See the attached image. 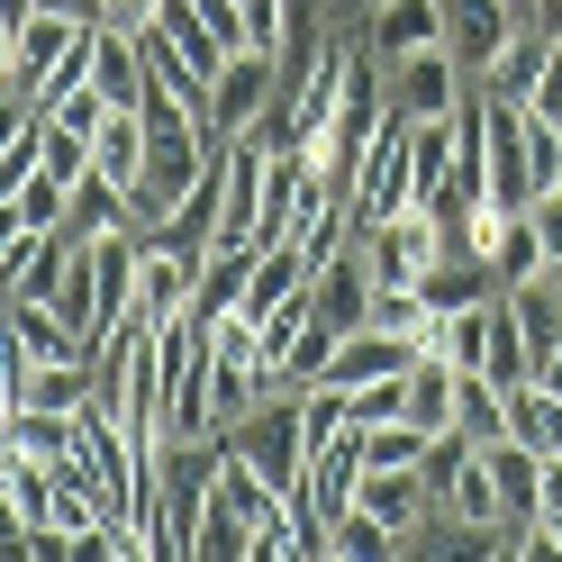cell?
<instances>
[{"label": "cell", "instance_id": "obj_9", "mask_svg": "<svg viewBox=\"0 0 562 562\" xmlns=\"http://www.w3.org/2000/svg\"><path fill=\"white\" fill-rule=\"evenodd\" d=\"M0 227H10V236H64V227H74V182L27 172L19 191H0Z\"/></svg>", "mask_w": 562, "mask_h": 562}, {"label": "cell", "instance_id": "obj_3", "mask_svg": "<svg viewBox=\"0 0 562 562\" xmlns=\"http://www.w3.org/2000/svg\"><path fill=\"white\" fill-rule=\"evenodd\" d=\"M463 91H472V74L453 64V46H417V55L391 64V119H400V127L453 119V110H463Z\"/></svg>", "mask_w": 562, "mask_h": 562}, {"label": "cell", "instance_id": "obj_10", "mask_svg": "<svg viewBox=\"0 0 562 562\" xmlns=\"http://www.w3.org/2000/svg\"><path fill=\"white\" fill-rule=\"evenodd\" d=\"M64 263H74V227H64V236H10V245H0V272H10V300H55Z\"/></svg>", "mask_w": 562, "mask_h": 562}, {"label": "cell", "instance_id": "obj_16", "mask_svg": "<svg viewBox=\"0 0 562 562\" xmlns=\"http://www.w3.org/2000/svg\"><path fill=\"white\" fill-rule=\"evenodd\" d=\"M191 562H255V526H245L227 499H209V517H200V553Z\"/></svg>", "mask_w": 562, "mask_h": 562}, {"label": "cell", "instance_id": "obj_22", "mask_svg": "<svg viewBox=\"0 0 562 562\" xmlns=\"http://www.w3.org/2000/svg\"><path fill=\"white\" fill-rule=\"evenodd\" d=\"M536 27H544V37H562V0H536Z\"/></svg>", "mask_w": 562, "mask_h": 562}, {"label": "cell", "instance_id": "obj_5", "mask_svg": "<svg viewBox=\"0 0 562 562\" xmlns=\"http://www.w3.org/2000/svg\"><path fill=\"white\" fill-rule=\"evenodd\" d=\"M517 10L508 0H445V46H453V64H463L472 82H490V64L508 55V37H517Z\"/></svg>", "mask_w": 562, "mask_h": 562}, {"label": "cell", "instance_id": "obj_23", "mask_svg": "<svg viewBox=\"0 0 562 562\" xmlns=\"http://www.w3.org/2000/svg\"><path fill=\"white\" fill-rule=\"evenodd\" d=\"M508 10H517V19H536V0H508Z\"/></svg>", "mask_w": 562, "mask_h": 562}, {"label": "cell", "instance_id": "obj_11", "mask_svg": "<svg viewBox=\"0 0 562 562\" xmlns=\"http://www.w3.org/2000/svg\"><path fill=\"white\" fill-rule=\"evenodd\" d=\"M0 445L37 453V463H64V453L82 445V417L74 408H0Z\"/></svg>", "mask_w": 562, "mask_h": 562}, {"label": "cell", "instance_id": "obj_8", "mask_svg": "<svg viewBox=\"0 0 562 562\" xmlns=\"http://www.w3.org/2000/svg\"><path fill=\"white\" fill-rule=\"evenodd\" d=\"M355 27H363V46L381 64H400L417 46H445V0H381V10H363Z\"/></svg>", "mask_w": 562, "mask_h": 562}, {"label": "cell", "instance_id": "obj_13", "mask_svg": "<svg viewBox=\"0 0 562 562\" xmlns=\"http://www.w3.org/2000/svg\"><path fill=\"white\" fill-rule=\"evenodd\" d=\"M544 55H553V37H544L536 19H526L517 37H508V55L490 64V91H499V100H536V82H544Z\"/></svg>", "mask_w": 562, "mask_h": 562}, {"label": "cell", "instance_id": "obj_14", "mask_svg": "<svg viewBox=\"0 0 562 562\" xmlns=\"http://www.w3.org/2000/svg\"><path fill=\"white\" fill-rule=\"evenodd\" d=\"M327 536H336V562H400V553H408V544H400L363 499L345 508V517H327Z\"/></svg>", "mask_w": 562, "mask_h": 562}, {"label": "cell", "instance_id": "obj_2", "mask_svg": "<svg viewBox=\"0 0 562 562\" xmlns=\"http://www.w3.org/2000/svg\"><path fill=\"white\" fill-rule=\"evenodd\" d=\"M417 209V127L400 119H381L372 136V155L355 172V227H381V218H408Z\"/></svg>", "mask_w": 562, "mask_h": 562}, {"label": "cell", "instance_id": "obj_18", "mask_svg": "<svg viewBox=\"0 0 562 562\" xmlns=\"http://www.w3.org/2000/svg\"><path fill=\"white\" fill-rule=\"evenodd\" d=\"M526 218H536V236H544V263H562V191H544Z\"/></svg>", "mask_w": 562, "mask_h": 562}, {"label": "cell", "instance_id": "obj_6", "mask_svg": "<svg viewBox=\"0 0 562 562\" xmlns=\"http://www.w3.org/2000/svg\"><path fill=\"white\" fill-rule=\"evenodd\" d=\"M408 363H417V345H408L400 327L363 318V327H345V336H336V355H327L318 381H336V391H363V381H391V372H408Z\"/></svg>", "mask_w": 562, "mask_h": 562}, {"label": "cell", "instance_id": "obj_4", "mask_svg": "<svg viewBox=\"0 0 562 562\" xmlns=\"http://www.w3.org/2000/svg\"><path fill=\"white\" fill-rule=\"evenodd\" d=\"M355 245H363V263H372V281H427V263L445 255V227L427 218V209H408V218H381V227H355Z\"/></svg>", "mask_w": 562, "mask_h": 562}, {"label": "cell", "instance_id": "obj_21", "mask_svg": "<svg viewBox=\"0 0 562 562\" xmlns=\"http://www.w3.org/2000/svg\"><path fill=\"white\" fill-rule=\"evenodd\" d=\"M155 10H164V0H119V27H146Z\"/></svg>", "mask_w": 562, "mask_h": 562}, {"label": "cell", "instance_id": "obj_7", "mask_svg": "<svg viewBox=\"0 0 562 562\" xmlns=\"http://www.w3.org/2000/svg\"><path fill=\"white\" fill-rule=\"evenodd\" d=\"M136 37H146V46H164V55L182 64V74H200V82H218V64L236 55V46L218 37V27L200 19V0H164V10H155L146 27H136Z\"/></svg>", "mask_w": 562, "mask_h": 562}, {"label": "cell", "instance_id": "obj_12", "mask_svg": "<svg viewBox=\"0 0 562 562\" xmlns=\"http://www.w3.org/2000/svg\"><path fill=\"white\" fill-rule=\"evenodd\" d=\"M417 291H427V308H472V300H499L508 281H499V263H490V255H436Z\"/></svg>", "mask_w": 562, "mask_h": 562}, {"label": "cell", "instance_id": "obj_20", "mask_svg": "<svg viewBox=\"0 0 562 562\" xmlns=\"http://www.w3.org/2000/svg\"><path fill=\"white\" fill-rule=\"evenodd\" d=\"M536 110H553V119H562V37H553V55H544V82H536Z\"/></svg>", "mask_w": 562, "mask_h": 562}, {"label": "cell", "instance_id": "obj_19", "mask_svg": "<svg viewBox=\"0 0 562 562\" xmlns=\"http://www.w3.org/2000/svg\"><path fill=\"white\" fill-rule=\"evenodd\" d=\"M536 517L562 526V453H544V490H536Z\"/></svg>", "mask_w": 562, "mask_h": 562}, {"label": "cell", "instance_id": "obj_1", "mask_svg": "<svg viewBox=\"0 0 562 562\" xmlns=\"http://www.w3.org/2000/svg\"><path fill=\"white\" fill-rule=\"evenodd\" d=\"M272 110H281V55L236 46V55L218 64V82H209V146H227V136H255Z\"/></svg>", "mask_w": 562, "mask_h": 562}, {"label": "cell", "instance_id": "obj_17", "mask_svg": "<svg viewBox=\"0 0 562 562\" xmlns=\"http://www.w3.org/2000/svg\"><path fill=\"white\" fill-rule=\"evenodd\" d=\"M345 408H355V427H391V417H408V372H391V381H363V391H345Z\"/></svg>", "mask_w": 562, "mask_h": 562}, {"label": "cell", "instance_id": "obj_15", "mask_svg": "<svg viewBox=\"0 0 562 562\" xmlns=\"http://www.w3.org/2000/svg\"><path fill=\"white\" fill-rule=\"evenodd\" d=\"M245 281H255V255H236V245H218V255H209V272H200V318H236L245 308Z\"/></svg>", "mask_w": 562, "mask_h": 562}]
</instances>
